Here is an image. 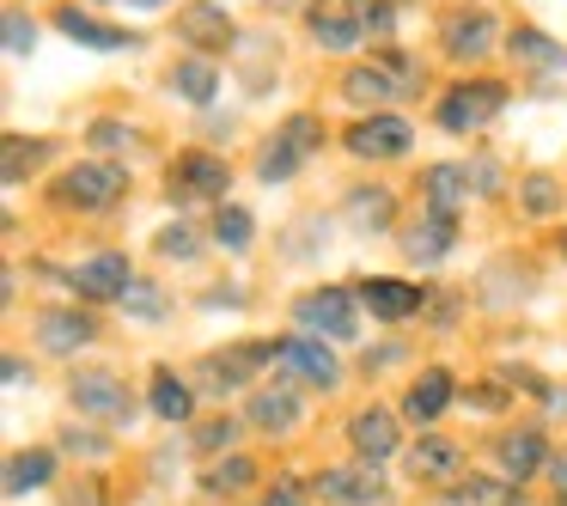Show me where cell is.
I'll list each match as a JSON object with an SVG mask.
<instances>
[{
    "label": "cell",
    "instance_id": "obj_1",
    "mask_svg": "<svg viewBox=\"0 0 567 506\" xmlns=\"http://www.w3.org/2000/svg\"><path fill=\"white\" fill-rule=\"evenodd\" d=\"M123 189H128L123 165L86 159V165H74V172L55 184V202H62V208H80V214H104V208H116V202H123Z\"/></svg>",
    "mask_w": 567,
    "mask_h": 506
},
{
    "label": "cell",
    "instance_id": "obj_2",
    "mask_svg": "<svg viewBox=\"0 0 567 506\" xmlns=\"http://www.w3.org/2000/svg\"><path fill=\"white\" fill-rule=\"evenodd\" d=\"M501 111H506V86H501V80H457V86L440 99V123L452 128V135H470V128L494 123Z\"/></svg>",
    "mask_w": 567,
    "mask_h": 506
},
{
    "label": "cell",
    "instance_id": "obj_3",
    "mask_svg": "<svg viewBox=\"0 0 567 506\" xmlns=\"http://www.w3.org/2000/svg\"><path fill=\"white\" fill-rule=\"evenodd\" d=\"M293 323L306 335H354V299H348V287H318V293H306L293 306Z\"/></svg>",
    "mask_w": 567,
    "mask_h": 506
},
{
    "label": "cell",
    "instance_id": "obj_4",
    "mask_svg": "<svg viewBox=\"0 0 567 506\" xmlns=\"http://www.w3.org/2000/svg\"><path fill=\"white\" fill-rule=\"evenodd\" d=\"M318 135H323V123H318V116H306V111H299V116H287V123H281V135H275V147L257 159V172L269 177V184H275V177H293L299 165H306V153L318 147Z\"/></svg>",
    "mask_w": 567,
    "mask_h": 506
},
{
    "label": "cell",
    "instance_id": "obj_5",
    "mask_svg": "<svg viewBox=\"0 0 567 506\" xmlns=\"http://www.w3.org/2000/svg\"><path fill=\"white\" fill-rule=\"evenodd\" d=\"M165 184H172V196L214 202V196L233 189V172H226V159H214V153H177L172 172H165Z\"/></svg>",
    "mask_w": 567,
    "mask_h": 506
},
{
    "label": "cell",
    "instance_id": "obj_6",
    "mask_svg": "<svg viewBox=\"0 0 567 506\" xmlns=\"http://www.w3.org/2000/svg\"><path fill=\"white\" fill-rule=\"evenodd\" d=\"M409 141H415V128H409L403 116H360V123L348 128V153H354V159H403Z\"/></svg>",
    "mask_w": 567,
    "mask_h": 506
},
{
    "label": "cell",
    "instance_id": "obj_7",
    "mask_svg": "<svg viewBox=\"0 0 567 506\" xmlns=\"http://www.w3.org/2000/svg\"><path fill=\"white\" fill-rule=\"evenodd\" d=\"M275 366L293 372V379L318 384V391H330L336 379H342V366H336V354L318 342V335H287L281 348H275Z\"/></svg>",
    "mask_w": 567,
    "mask_h": 506
},
{
    "label": "cell",
    "instance_id": "obj_8",
    "mask_svg": "<svg viewBox=\"0 0 567 506\" xmlns=\"http://www.w3.org/2000/svg\"><path fill=\"white\" fill-rule=\"evenodd\" d=\"M68 281H74L80 299H123L128 287H135V275H128L123 250H99V257H86L74 275H68Z\"/></svg>",
    "mask_w": 567,
    "mask_h": 506
},
{
    "label": "cell",
    "instance_id": "obj_9",
    "mask_svg": "<svg viewBox=\"0 0 567 506\" xmlns=\"http://www.w3.org/2000/svg\"><path fill=\"white\" fill-rule=\"evenodd\" d=\"M306 25H311V38H318L323 50H354L367 19H360V0H323V7H311Z\"/></svg>",
    "mask_w": 567,
    "mask_h": 506
},
{
    "label": "cell",
    "instance_id": "obj_10",
    "mask_svg": "<svg viewBox=\"0 0 567 506\" xmlns=\"http://www.w3.org/2000/svg\"><path fill=\"white\" fill-rule=\"evenodd\" d=\"M421 287H409V281H396V275H372V281H360V306L372 311V318H415L421 311Z\"/></svg>",
    "mask_w": 567,
    "mask_h": 506
},
{
    "label": "cell",
    "instance_id": "obj_11",
    "mask_svg": "<svg viewBox=\"0 0 567 506\" xmlns=\"http://www.w3.org/2000/svg\"><path fill=\"white\" fill-rule=\"evenodd\" d=\"M348 440H354V452L367 457V464H384V457L396 452V415L391 409H360L354 421H348Z\"/></svg>",
    "mask_w": 567,
    "mask_h": 506
},
{
    "label": "cell",
    "instance_id": "obj_12",
    "mask_svg": "<svg viewBox=\"0 0 567 506\" xmlns=\"http://www.w3.org/2000/svg\"><path fill=\"white\" fill-rule=\"evenodd\" d=\"M470 165H427L421 172V196H427V214H452L457 220V208L470 202Z\"/></svg>",
    "mask_w": 567,
    "mask_h": 506
},
{
    "label": "cell",
    "instance_id": "obj_13",
    "mask_svg": "<svg viewBox=\"0 0 567 506\" xmlns=\"http://www.w3.org/2000/svg\"><path fill=\"white\" fill-rule=\"evenodd\" d=\"M452 245H457L452 214H421V220H409V233H403V257L409 262H440Z\"/></svg>",
    "mask_w": 567,
    "mask_h": 506
},
{
    "label": "cell",
    "instance_id": "obj_14",
    "mask_svg": "<svg viewBox=\"0 0 567 506\" xmlns=\"http://www.w3.org/2000/svg\"><path fill=\"white\" fill-rule=\"evenodd\" d=\"M440 43H445V55H457V62H476V55L494 50V19L488 13H452L440 25Z\"/></svg>",
    "mask_w": 567,
    "mask_h": 506
},
{
    "label": "cell",
    "instance_id": "obj_15",
    "mask_svg": "<svg viewBox=\"0 0 567 506\" xmlns=\"http://www.w3.org/2000/svg\"><path fill=\"white\" fill-rule=\"evenodd\" d=\"M55 25L68 31V38L74 43H86V50H135L141 38H128V31H116V25H104L99 13H86V7H62V13H55Z\"/></svg>",
    "mask_w": 567,
    "mask_h": 506
},
{
    "label": "cell",
    "instance_id": "obj_16",
    "mask_svg": "<svg viewBox=\"0 0 567 506\" xmlns=\"http://www.w3.org/2000/svg\"><path fill=\"white\" fill-rule=\"evenodd\" d=\"M38 335H43V348H50V354H74V348H86L92 335H99V323H92L86 311L55 306V311H38Z\"/></svg>",
    "mask_w": 567,
    "mask_h": 506
},
{
    "label": "cell",
    "instance_id": "obj_17",
    "mask_svg": "<svg viewBox=\"0 0 567 506\" xmlns=\"http://www.w3.org/2000/svg\"><path fill=\"white\" fill-rule=\"evenodd\" d=\"M318 494H323V500H330V506H372V500H379V469H323V476H318Z\"/></svg>",
    "mask_w": 567,
    "mask_h": 506
},
{
    "label": "cell",
    "instance_id": "obj_18",
    "mask_svg": "<svg viewBox=\"0 0 567 506\" xmlns=\"http://www.w3.org/2000/svg\"><path fill=\"white\" fill-rule=\"evenodd\" d=\"M74 403L86 409V415H111V421H128V384H116L111 372H86V379H74Z\"/></svg>",
    "mask_w": 567,
    "mask_h": 506
},
{
    "label": "cell",
    "instance_id": "obj_19",
    "mask_svg": "<svg viewBox=\"0 0 567 506\" xmlns=\"http://www.w3.org/2000/svg\"><path fill=\"white\" fill-rule=\"evenodd\" d=\"M250 427H262V433H293V427H299V396H293V384H262V391L250 396Z\"/></svg>",
    "mask_w": 567,
    "mask_h": 506
},
{
    "label": "cell",
    "instance_id": "obj_20",
    "mask_svg": "<svg viewBox=\"0 0 567 506\" xmlns=\"http://www.w3.org/2000/svg\"><path fill=\"white\" fill-rule=\"evenodd\" d=\"M445 403H452V372H445V366H427L415 384H409L403 415H409V421H440Z\"/></svg>",
    "mask_w": 567,
    "mask_h": 506
},
{
    "label": "cell",
    "instance_id": "obj_21",
    "mask_svg": "<svg viewBox=\"0 0 567 506\" xmlns=\"http://www.w3.org/2000/svg\"><path fill=\"white\" fill-rule=\"evenodd\" d=\"M262 360H275V348H233V354L202 360V379H214L208 391H233V384H245L250 372L262 366Z\"/></svg>",
    "mask_w": 567,
    "mask_h": 506
},
{
    "label": "cell",
    "instance_id": "obj_22",
    "mask_svg": "<svg viewBox=\"0 0 567 506\" xmlns=\"http://www.w3.org/2000/svg\"><path fill=\"white\" fill-rule=\"evenodd\" d=\"M177 31H184L189 43H202V50H226V43H233V19H226L220 7H184V13H177Z\"/></svg>",
    "mask_w": 567,
    "mask_h": 506
},
{
    "label": "cell",
    "instance_id": "obj_23",
    "mask_svg": "<svg viewBox=\"0 0 567 506\" xmlns=\"http://www.w3.org/2000/svg\"><path fill=\"white\" fill-rule=\"evenodd\" d=\"M55 476V452H13L7 457V494H31V488H43V482Z\"/></svg>",
    "mask_w": 567,
    "mask_h": 506
},
{
    "label": "cell",
    "instance_id": "obj_24",
    "mask_svg": "<svg viewBox=\"0 0 567 506\" xmlns=\"http://www.w3.org/2000/svg\"><path fill=\"white\" fill-rule=\"evenodd\" d=\"M409 469H415L421 482H445L457 469V445L452 440H440V433H427V440L409 452Z\"/></svg>",
    "mask_w": 567,
    "mask_h": 506
},
{
    "label": "cell",
    "instance_id": "obj_25",
    "mask_svg": "<svg viewBox=\"0 0 567 506\" xmlns=\"http://www.w3.org/2000/svg\"><path fill=\"white\" fill-rule=\"evenodd\" d=\"M348 220H354L360 233H379V226H391V189H379V184L348 189Z\"/></svg>",
    "mask_w": 567,
    "mask_h": 506
},
{
    "label": "cell",
    "instance_id": "obj_26",
    "mask_svg": "<svg viewBox=\"0 0 567 506\" xmlns=\"http://www.w3.org/2000/svg\"><path fill=\"white\" fill-rule=\"evenodd\" d=\"M172 92H184L189 104H208L214 92H220V74H214V62H202V55H184V62L172 68Z\"/></svg>",
    "mask_w": 567,
    "mask_h": 506
},
{
    "label": "cell",
    "instance_id": "obj_27",
    "mask_svg": "<svg viewBox=\"0 0 567 506\" xmlns=\"http://www.w3.org/2000/svg\"><path fill=\"white\" fill-rule=\"evenodd\" d=\"M189 409H196V396H189V384L177 379V372H153V415L159 421H189Z\"/></svg>",
    "mask_w": 567,
    "mask_h": 506
},
{
    "label": "cell",
    "instance_id": "obj_28",
    "mask_svg": "<svg viewBox=\"0 0 567 506\" xmlns=\"http://www.w3.org/2000/svg\"><path fill=\"white\" fill-rule=\"evenodd\" d=\"M342 92H348V99H354V104H384V99H396V92H403V86H396V80L384 74V68H348Z\"/></svg>",
    "mask_w": 567,
    "mask_h": 506
},
{
    "label": "cell",
    "instance_id": "obj_29",
    "mask_svg": "<svg viewBox=\"0 0 567 506\" xmlns=\"http://www.w3.org/2000/svg\"><path fill=\"white\" fill-rule=\"evenodd\" d=\"M501 464H506V476L525 482L530 469L543 464V433H506V440H501Z\"/></svg>",
    "mask_w": 567,
    "mask_h": 506
},
{
    "label": "cell",
    "instance_id": "obj_30",
    "mask_svg": "<svg viewBox=\"0 0 567 506\" xmlns=\"http://www.w3.org/2000/svg\"><path fill=\"white\" fill-rule=\"evenodd\" d=\"M214 238H220L226 250H250V238H257V220H250V208H238V202H220Z\"/></svg>",
    "mask_w": 567,
    "mask_h": 506
},
{
    "label": "cell",
    "instance_id": "obj_31",
    "mask_svg": "<svg viewBox=\"0 0 567 506\" xmlns=\"http://www.w3.org/2000/svg\"><path fill=\"white\" fill-rule=\"evenodd\" d=\"M506 50H513L518 62H537V68H555V62H561V50H555V43L543 38V31H530V25H518Z\"/></svg>",
    "mask_w": 567,
    "mask_h": 506
},
{
    "label": "cell",
    "instance_id": "obj_32",
    "mask_svg": "<svg viewBox=\"0 0 567 506\" xmlns=\"http://www.w3.org/2000/svg\"><path fill=\"white\" fill-rule=\"evenodd\" d=\"M250 476H257V464H250V457H226V464L208 469V488H214V494H238Z\"/></svg>",
    "mask_w": 567,
    "mask_h": 506
},
{
    "label": "cell",
    "instance_id": "obj_33",
    "mask_svg": "<svg viewBox=\"0 0 567 506\" xmlns=\"http://www.w3.org/2000/svg\"><path fill=\"white\" fill-rule=\"evenodd\" d=\"M7 50L13 55L38 50V19H25V7H7Z\"/></svg>",
    "mask_w": 567,
    "mask_h": 506
},
{
    "label": "cell",
    "instance_id": "obj_34",
    "mask_svg": "<svg viewBox=\"0 0 567 506\" xmlns=\"http://www.w3.org/2000/svg\"><path fill=\"white\" fill-rule=\"evenodd\" d=\"M38 159H43V147H38V141H19V135H7V184H19V177H25Z\"/></svg>",
    "mask_w": 567,
    "mask_h": 506
},
{
    "label": "cell",
    "instance_id": "obj_35",
    "mask_svg": "<svg viewBox=\"0 0 567 506\" xmlns=\"http://www.w3.org/2000/svg\"><path fill=\"white\" fill-rule=\"evenodd\" d=\"M123 311H128V318H159V311H165L159 287H153V281H135V287L123 293Z\"/></svg>",
    "mask_w": 567,
    "mask_h": 506
},
{
    "label": "cell",
    "instance_id": "obj_36",
    "mask_svg": "<svg viewBox=\"0 0 567 506\" xmlns=\"http://www.w3.org/2000/svg\"><path fill=\"white\" fill-rule=\"evenodd\" d=\"M555 202H561V196H555V177H525V208L530 214H555Z\"/></svg>",
    "mask_w": 567,
    "mask_h": 506
},
{
    "label": "cell",
    "instance_id": "obj_37",
    "mask_svg": "<svg viewBox=\"0 0 567 506\" xmlns=\"http://www.w3.org/2000/svg\"><path fill=\"white\" fill-rule=\"evenodd\" d=\"M159 250H165V257H177V262H189V257H196V238H189V226H165V233H159Z\"/></svg>",
    "mask_w": 567,
    "mask_h": 506
},
{
    "label": "cell",
    "instance_id": "obj_38",
    "mask_svg": "<svg viewBox=\"0 0 567 506\" xmlns=\"http://www.w3.org/2000/svg\"><path fill=\"white\" fill-rule=\"evenodd\" d=\"M233 433H238L233 421H208V427L196 433V445H202V452H220V445H233Z\"/></svg>",
    "mask_w": 567,
    "mask_h": 506
},
{
    "label": "cell",
    "instance_id": "obj_39",
    "mask_svg": "<svg viewBox=\"0 0 567 506\" xmlns=\"http://www.w3.org/2000/svg\"><path fill=\"white\" fill-rule=\"evenodd\" d=\"M257 506H306V494H299V482H275V494H262Z\"/></svg>",
    "mask_w": 567,
    "mask_h": 506
},
{
    "label": "cell",
    "instance_id": "obj_40",
    "mask_svg": "<svg viewBox=\"0 0 567 506\" xmlns=\"http://www.w3.org/2000/svg\"><path fill=\"white\" fill-rule=\"evenodd\" d=\"M360 19H367L372 31H391V7H384V0H360Z\"/></svg>",
    "mask_w": 567,
    "mask_h": 506
},
{
    "label": "cell",
    "instance_id": "obj_41",
    "mask_svg": "<svg viewBox=\"0 0 567 506\" xmlns=\"http://www.w3.org/2000/svg\"><path fill=\"white\" fill-rule=\"evenodd\" d=\"M92 141H99V147H123L128 128H123V123H92Z\"/></svg>",
    "mask_w": 567,
    "mask_h": 506
},
{
    "label": "cell",
    "instance_id": "obj_42",
    "mask_svg": "<svg viewBox=\"0 0 567 506\" xmlns=\"http://www.w3.org/2000/svg\"><path fill=\"white\" fill-rule=\"evenodd\" d=\"M68 506H104V494H99V482H80L74 494H68Z\"/></svg>",
    "mask_w": 567,
    "mask_h": 506
},
{
    "label": "cell",
    "instance_id": "obj_43",
    "mask_svg": "<svg viewBox=\"0 0 567 506\" xmlns=\"http://www.w3.org/2000/svg\"><path fill=\"white\" fill-rule=\"evenodd\" d=\"M68 452H86V457H99L104 452V440H80V427L68 433Z\"/></svg>",
    "mask_w": 567,
    "mask_h": 506
},
{
    "label": "cell",
    "instance_id": "obj_44",
    "mask_svg": "<svg viewBox=\"0 0 567 506\" xmlns=\"http://www.w3.org/2000/svg\"><path fill=\"white\" fill-rule=\"evenodd\" d=\"M549 476H555V488H561V500H567V457H555V464H549Z\"/></svg>",
    "mask_w": 567,
    "mask_h": 506
},
{
    "label": "cell",
    "instance_id": "obj_45",
    "mask_svg": "<svg viewBox=\"0 0 567 506\" xmlns=\"http://www.w3.org/2000/svg\"><path fill=\"white\" fill-rule=\"evenodd\" d=\"M123 7H141V13H153V7H165V0H123Z\"/></svg>",
    "mask_w": 567,
    "mask_h": 506
},
{
    "label": "cell",
    "instance_id": "obj_46",
    "mask_svg": "<svg viewBox=\"0 0 567 506\" xmlns=\"http://www.w3.org/2000/svg\"><path fill=\"white\" fill-rule=\"evenodd\" d=\"M561 250H567V238H561Z\"/></svg>",
    "mask_w": 567,
    "mask_h": 506
},
{
    "label": "cell",
    "instance_id": "obj_47",
    "mask_svg": "<svg viewBox=\"0 0 567 506\" xmlns=\"http://www.w3.org/2000/svg\"><path fill=\"white\" fill-rule=\"evenodd\" d=\"M561 506H567V500H561Z\"/></svg>",
    "mask_w": 567,
    "mask_h": 506
}]
</instances>
